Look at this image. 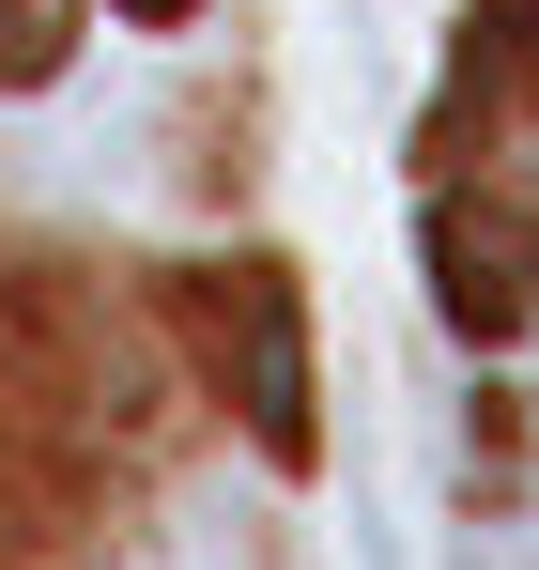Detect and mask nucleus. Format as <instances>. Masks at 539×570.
<instances>
[{
  "label": "nucleus",
  "mask_w": 539,
  "mask_h": 570,
  "mask_svg": "<svg viewBox=\"0 0 539 570\" xmlns=\"http://www.w3.org/2000/svg\"><path fill=\"white\" fill-rule=\"evenodd\" d=\"M416 170L432 186H539V0H462Z\"/></svg>",
  "instance_id": "7ed1b4c3"
},
{
  "label": "nucleus",
  "mask_w": 539,
  "mask_h": 570,
  "mask_svg": "<svg viewBox=\"0 0 539 570\" xmlns=\"http://www.w3.org/2000/svg\"><path fill=\"white\" fill-rule=\"evenodd\" d=\"M170 448L155 340L78 278L0 247V570H92Z\"/></svg>",
  "instance_id": "f257e3e1"
},
{
  "label": "nucleus",
  "mask_w": 539,
  "mask_h": 570,
  "mask_svg": "<svg viewBox=\"0 0 539 570\" xmlns=\"http://www.w3.org/2000/svg\"><path fill=\"white\" fill-rule=\"evenodd\" d=\"M78 62V0H0V94H47Z\"/></svg>",
  "instance_id": "20e7f679"
},
{
  "label": "nucleus",
  "mask_w": 539,
  "mask_h": 570,
  "mask_svg": "<svg viewBox=\"0 0 539 570\" xmlns=\"http://www.w3.org/2000/svg\"><path fill=\"white\" fill-rule=\"evenodd\" d=\"M170 340L185 371L216 385L232 416H247V448L277 478L324 463V371H308V278L277 263V247H232V263H185L170 278Z\"/></svg>",
  "instance_id": "f03ea898"
},
{
  "label": "nucleus",
  "mask_w": 539,
  "mask_h": 570,
  "mask_svg": "<svg viewBox=\"0 0 539 570\" xmlns=\"http://www.w3.org/2000/svg\"><path fill=\"white\" fill-rule=\"evenodd\" d=\"M124 16H139V31H185V16H200V0H124Z\"/></svg>",
  "instance_id": "39448f33"
}]
</instances>
